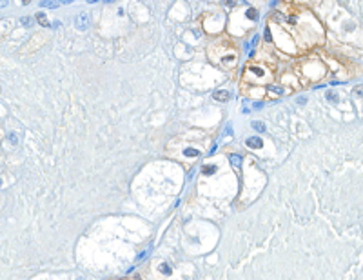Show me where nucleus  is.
Instances as JSON below:
<instances>
[{"mask_svg": "<svg viewBox=\"0 0 363 280\" xmlns=\"http://www.w3.org/2000/svg\"><path fill=\"white\" fill-rule=\"evenodd\" d=\"M89 26H91V17H89V13H80V15H76V18H75V27H76L78 31H87Z\"/></svg>", "mask_w": 363, "mask_h": 280, "instance_id": "nucleus-1", "label": "nucleus"}, {"mask_svg": "<svg viewBox=\"0 0 363 280\" xmlns=\"http://www.w3.org/2000/svg\"><path fill=\"white\" fill-rule=\"evenodd\" d=\"M213 98L216 100V102H227V100L231 98V91L218 89V91H214V93H213Z\"/></svg>", "mask_w": 363, "mask_h": 280, "instance_id": "nucleus-2", "label": "nucleus"}, {"mask_svg": "<svg viewBox=\"0 0 363 280\" xmlns=\"http://www.w3.org/2000/svg\"><path fill=\"white\" fill-rule=\"evenodd\" d=\"M245 144H247V147H252V149H260L263 146V140L260 137H249V138L245 140Z\"/></svg>", "mask_w": 363, "mask_h": 280, "instance_id": "nucleus-3", "label": "nucleus"}, {"mask_svg": "<svg viewBox=\"0 0 363 280\" xmlns=\"http://www.w3.org/2000/svg\"><path fill=\"white\" fill-rule=\"evenodd\" d=\"M35 22H38L40 26H44V27H49V26H51V22L47 20L45 13H42V11H38V13L35 15Z\"/></svg>", "mask_w": 363, "mask_h": 280, "instance_id": "nucleus-4", "label": "nucleus"}, {"mask_svg": "<svg viewBox=\"0 0 363 280\" xmlns=\"http://www.w3.org/2000/svg\"><path fill=\"white\" fill-rule=\"evenodd\" d=\"M251 127H252L254 131H258V133H265V131H267L265 124H263V122H260V120H252V122H251Z\"/></svg>", "mask_w": 363, "mask_h": 280, "instance_id": "nucleus-5", "label": "nucleus"}, {"mask_svg": "<svg viewBox=\"0 0 363 280\" xmlns=\"http://www.w3.org/2000/svg\"><path fill=\"white\" fill-rule=\"evenodd\" d=\"M20 24L24 26V27L31 29V27L35 26V18H33V17H24V18H20Z\"/></svg>", "mask_w": 363, "mask_h": 280, "instance_id": "nucleus-6", "label": "nucleus"}, {"mask_svg": "<svg viewBox=\"0 0 363 280\" xmlns=\"http://www.w3.org/2000/svg\"><path fill=\"white\" fill-rule=\"evenodd\" d=\"M229 160H231L232 167H240V166H242V157H240V155H231Z\"/></svg>", "mask_w": 363, "mask_h": 280, "instance_id": "nucleus-7", "label": "nucleus"}, {"mask_svg": "<svg viewBox=\"0 0 363 280\" xmlns=\"http://www.w3.org/2000/svg\"><path fill=\"white\" fill-rule=\"evenodd\" d=\"M202 173L203 175H213V173H216V166H203L202 167Z\"/></svg>", "mask_w": 363, "mask_h": 280, "instance_id": "nucleus-8", "label": "nucleus"}, {"mask_svg": "<svg viewBox=\"0 0 363 280\" xmlns=\"http://www.w3.org/2000/svg\"><path fill=\"white\" fill-rule=\"evenodd\" d=\"M245 15H247V18H249V20H254V22L258 20V11H256V9H252V7H251V9H247V13H245Z\"/></svg>", "mask_w": 363, "mask_h": 280, "instance_id": "nucleus-9", "label": "nucleus"}, {"mask_svg": "<svg viewBox=\"0 0 363 280\" xmlns=\"http://www.w3.org/2000/svg\"><path fill=\"white\" fill-rule=\"evenodd\" d=\"M158 269H160V273H163V275H171V273H173L171 266H167V264H160V266H158Z\"/></svg>", "mask_w": 363, "mask_h": 280, "instance_id": "nucleus-10", "label": "nucleus"}, {"mask_svg": "<svg viewBox=\"0 0 363 280\" xmlns=\"http://www.w3.org/2000/svg\"><path fill=\"white\" fill-rule=\"evenodd\" d=\"M183 153H185V157H200V151L198 149H193V147H187Z\"/></svg>", "mask_w": 363, "mask_h": 280, "instance_id": "nucleus-11", "label": "nucleus"}, {"mask_svg": "<svg viewBox=\"0 0 363 280\" xmlns=\"http://www.w3.org/2000/svg\"><path fill=\"white\" fill-rule=\"evenodd\" d=\"M327 100H329V102H338V100H340L338 98V93H336V91H327Z\"/></svg>", "mask_w": 363, "mask_h": 280, "instance_id": "nucleus-12", "label": "nucleus"}, {"mask_svg": "<svg viewBox=\"0 0 363 280\" xmlns=\"http://www.w3.org/2000/svg\"><path fill=\"white\" fill-rule=\"evenodd\" d=\"M40 6H42V7H51V9H55V7H58L60 4H57V2H49V0H44V2H40Z\"/></svg>", "mask_w": 363, "mask_h": 280, "instance_id": "nucleus-13", "label": "nucleus"}, {"mask_svg": "<svg viewBox=\"0 0 363 280\" xmlns=\"http://www.w3.org/2000/svg\"><path fill=\"white\" fill-rule=\"evenodd\" d=\"M269 91H272V93H276V95H283V89L278 87V86H269Z\"/></svg>", "mask_w": 363, "mask_h": 280, "instance_id": "nucleus-14", "label": "nucleus"}, {"mask_svg": "<svg viewBox=\"0 0 363 280\" xmlns=\"http://www.w3.org/2000/svg\"><path fill=\"white\" fill-rule=\"evenodd\" d=\"M251 71H252L254 75H258V77H263V73H265L262 67H251Z\"/></svg>", "mask_w": 363, "mask_h": 280, "instance_id": "nucleus-15", "label": "nucleus"}, {"mask_svg": "<svg viewBox=\"0 0 363 280\" xmlns=\"http://www.w3.org/2000/svg\"><path fill=\"white\" fill-rule=\"evenodd\" d=\"M7 140H9L13 146H17V144H18V138H17V135H15V133H11V135L7 137Z\"/></svg>", "mask_w": 363, "mask_h": 280, "instance_id": "nucleus-16", "label": "nucleus"}, {"mask_svg": "<svg viewBox=\"0 0 363 280\" xmlns=\"http://www.w3.org/2000/svg\"><path fill=\"white\" fill-rule=\"evenodd\" d=\"M265 40H267V42H271V40H272V35H271V29H269V27L265 29Z\"/></svg>", "mask_w": 363, "mask_h": 280, "instance_id": "nucleus-17", "label": "nucleus"}, {"mask_svg": "<svg viewBox=\"0 0 363 280\" xmlns=\"http://www.w3.org/2000/svg\"><path fill=\"white\" fill-rule=\"evenodd\" d=\"M296 102H298L300 106H305V104H307V97H303V95H302V97H298V100H296Z\"/></svg>", "mask_w": 363, "mask_h": 280, "instance_id": "nucleus-18", "label": "nucleus"}, {"mask_svg": "<svg viewBox=\"0 0 363 280\" xmlns=\"http://www.w3.org/2000/svg\"><path fill=\"white\" fill-rule=\"evenodd\" d=\"M225 135H229V137L232 135V126H231V124H227V127H225Z\"/></svg>", "mask_w": 363, "mask_h": 280, "instance_id": "nucleus-19", "label": "nucleus"}, {"mask_svg": "<svg viewBox=\"0 0 363 280\" xmlns=\"http://www.w3.org/2000/svg\"><path fill=\"white\" fill-rule=\"evenodd\" d=\"M252 107H254V109H262V107H263V104H262V102H258V104H254Z\"/></svg>", "mask_w": 363, "mask_h": 280, "instance_id": "nucleus-20", "label": "nucleus"}, {"mask_svg": "<svg viewBox=\"0 0 363 280\" xmlns=\"http://www.w3.org/2000/svg\"><path fill=\"white\" fill-rule=\"evenodd\" d=\"M0 186H2V180H0Z\"/></svg>", "mask_w": 363, "mask_h": 280, "instance_id": "nucleus-21", "label": "nucleus"}]
</instances>
